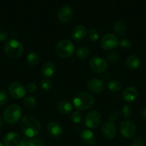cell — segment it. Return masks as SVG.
<instances>
[{"instance_id":"cell-1","label":"cell","mask_w":146,"mask_h":146,"mask_svg":"<svg viewBox=\"0 0 146 146\" xmlns=\"http://www.w3.org/2000/svg\"><path fill=\"white\" fill-rule=\"evenodd\" d=\"M20 127L23 133L28 138H33L38 135L41 129V125L39 120L31 115L23 117Z\"/></svg>"},{"instance_id":"cell-2","label":"cell","mask_w":146,"mask_h":146,"mask_svg":"<svg viewBox=\"0 0 146 146\" xmlns=\"http://www.w3.org/2000/svg\"><path fill=\"white\" fill-rule=\"evenodd\" d=\"M94 103V96L90 92L82 91L73 98V106L78 111H87Z\"/></svg>"},{"instance_id":"cell-3","label":"cell","mask_w":146,"mask_h":146,"mask_svg":"<svg viewBox=\"0 0 146 146\" xmlns=\"http://www.w3.org/2000/svg\"><path fill=\"white\" fill-rule=\"evenodd\" d=\"M4 52L11 58H17L21 56L24 52L22 44L15 38L8 40L4 45Z\"/></svg>"},{"instance_id":"cell-4","label":"cell","mask_w":146,"mask_h":146,"mask_svg":"<svg viewBox=\"0 0 146 146\" xmlns=\"http://www.w3.org/2000/svg\"><path fill=\"white\" fill-rule=\"evenodd\" d=\"M74 52V46L68 39L60 40L55 46V53L60 58H70Z\"/></svg>"},{"instance_id":"cell-5","label":"cell","mask_w":146,"mask_h":146,"mask_svg":"<svg viewBox=\"0 0 146 146\" xmlns=\"http://www.w3.org/2000/svg\"><path fill=\"white\" fill-rule=\"evenodd\" d=\"M21 115V109L18 105L12 104L6 108L3 113L4 120L9 125H13L17 123Z\"/></svg>"},{"instance_id":"cell-6","label":"cell","mask_w":146,"mask_h":146,"mask_svg":"<svg viewBox=\"0 0 146 146\" xmlns=\"http://www.w3.org/2000/svg\"><path fill=\"white\" fill-rule=\"evenodd\" d=\"M89 65L91 69L97 74H102L108 68L107 61L103 58L99 56H93L89 61Z\"/></svg>"},{"instance_id":"cell-7","label":"cell","mask_w":146,"mask_h":146,"mask_svg":"<svg viewBox=\"0 0 146 146\" xmlns=\"http://www.w3.org/2000/svg\"><path fill=\"white\" fill-rule=\"evenodd\" d=\"M120 132L122 136L127 139L133 138L137 132V128L132 121L125 120L120 125Z\"/></svg>"},{"instance_id":"cell-8","label":"cell","mask_w":146,"mask_h":146,"mask_svg":"<svg viewBox=\"0 0 146 146\" xmlns=\"http://www.w3.org/2000/svg\"><path fill=\"white\" fill-rule=\"evenodd\" d=\"M120 44L118 37L113 34H107L103 36L100 41L101 47L105 51H111Z\"/></svg>"},{"instance_id":"cell-9","label":"cell","mask_w":146,"mask_h":146,"mask_svg":"<svg viewBox=\"0 0 146 146\" xmlns=\"http://www.w3.org/2000/svg\"><path fill=\"white\" fill-rule=\"evenodd\" d=\"M102 121V115L99 111H92L87 114L84 119V123L89 128H96L100 125Z\"/></svg>"},{"instance_id":"cell-10","label":"cell","mask_w":146,"mask_h":146,"mask_svg":"<svg viewBox=\"0 0 146 146\" xmlns=\"http://www.w3.org/2000/svg\"><path fill=\"white\" fill-rule=\"evenodd\" d=\"M9 93L14 99H21L27 93V88L19 82H12L9 86Z\"/></svg>"},{"instance_id":"cell-11","label":"cell","mask_w":146,"mask_h":146,"mask_svg":"<svg viewBox=\"0 0 146 146\" xmlns=\"http://www.w3.org/2000/svg\"><path fill=\"white\" fill-rule=\"evenodd\" d=\"M101 133L103 136L107 139H113L117 134V128L113 122L107 121L102 125Z\"/></svg>"},{"instance_id":"cell-12","label":"cell","mask_w":146,"mask_h":146,"mask_svg":"<svg viewBox=\"0 0 146 146\" xmlns=\"http://www.w3.org/2000/svg\"><path fill=\"white\" fill-rule=\"evenodd\" d=\"M73 16V10L70 6L65 5L62 7L57 13V18L61 23L65 24L71 20Z\"/></svg>"},{"instance_id":"cell-13","label":"cell","mask_w":146,"mask_h":146,"mask_svg":"<svg viewBox=\"0 0 146 146\" xmlns=\"http://www.w3.org/2000/svg\"><path fill=\"white\" fill-rule=\"evenodd\" d=\"M104 82L100 78H92L87 83V88L90 92L94 94H99L104 91Z\"/></svg>"},{"instance_id":"cell-14","label":"cell","mask_w":146,"mask_h":146,"mask_svg":"<svg viewBox=\"0 0 146 146\" xmlns=\"http://www.w3.org/2000/svg\"><path fill=\"white\" fill-rule=\"evenodd\" d=\"M47 131L49 135L54 138H58L62 134L63 128L60 123L54 121L49 122L47 125Z\"/></svg>"},{"instance_id":"cell-15","label":"cell","mask_w":146,"mask_h":146,"mask_svg":"<svg viewBox=\"0 0 146 146\" xmlns=\"http://www.w3.org/2000/svg\"><path fill=\"white\" fill-rule=\"evenodd\" d=\"M88 34V31L85 26L77 25L72 31V38L74 41H82Z\"/></svg>"},{"instance_id":"cell-16","label":"cell","mask_w":146,"mask_h":146,"mask_svg":"<svg viewBox=\"0 0 146 146\" xmlns=\"http://www.w3.org/2000/svg\"><path fill=\"white\" fill-rule=\"evenodd\" d=\"M20 135L17 132H10L3 139L4 146H16L20 141Z\"/></svg>"},{"instance_id":"cell-17","label":"cell","mask_w":146,"mask_h":146,"mask_svg":"<svg viewBox=\"0 0 146 146\" xmlns=\"http://www.w3.org/2000/svg\"><path fill=\"white\" fill-rule=\"evenodd\" d=\"M138 93H137V90L136 88L133 86H130L126 88L123 91V98L125 101L127 103H130L134 101L137 98Z\"/></svg>"},{"instance_id":"cell-18","label":"cell","mask_w":146,"mask_h":146,"mask_svg":"<svg viewBox=\"0 0 146 146\" xmlns=\"http://www.w3.org/2000/svg\"><path fill=\"white\" fill-rule=\"evenodd\" d=\"M81 139L86 145L92 146L96 142V137L94 133L89 129L84 130L81 133Z\"/></svg>"},{"instance_id":"cell-19","label":"cell","mask_w":146,"mask_h":146,"mask_svg":"<svg viewBox=\"0 0 146 146\" xmlns=\"http://www.w3.org/2000/svg\"><path fill=\"white\" fill-rule=\"evenodd\" d=\"M56 74V66L53 63L47 62L43 65L42 68V74L44 78H52Z\"/></svg>"},{"instance_id":"cell-20","label":"cell","mask_w":146,"mask_h":146,"mask_svg":"<svg viewBox=\"0 0 146 146\" xmlns=\"http://www.w3.org/2000/svg\"><path fill=\"white\" fill-rule=\"evenodd\" d=\"M57 111L62 114H68L72 112L73 108V105L72 103L68 101H61L57 104Z\"/></svg>"},{"instance_id":"cell-21","label":"cell","mask_w":146,"mask_h":146,"mask_svg":"<svg viewBox=\"0 0 146 146\" xmlns=\"http://www.w3.org/2000/svg\"><path fill=\"white\" fill-rule=\"evenodd\" d=\"M140 58L136 55H130L126 59V65L130 70H135L140 66Z\"/></svg>"},{"instance_id":"cell-22","label":"cell","mask_w":146,"mask_h":146,"mask_svg":"<svg viewBox=\"0 0 146 146\" xmlns=\"http://www.w3.org/2000/svg\"><path fill=\"white\" fill-rule=\"evenodd\" d=\"M127 31V27L123 21H117L114 24V31L117 36L124 35Z\"/></svg>"},{"instance_id":"cell-23","label":"cell","mask_w":146,"mask_h":146,"mask_svg":"<svg viewBox=\"0 0 146 146\" xmlns=\"http://www.w3.org/2000/svg\"><path fill=\"white\" fill-rule=\"evenodd\" d=\"M24 106L27 109L34 110L37 106V101L35 98L31 95L26 96L24 99Z\"/></svg>"},{"instance_id":"cell-24","label":"cell","mask_w":146,"mask_h":146,"mask_svg":"<svg viewBox=\"0 0 146 146\" xmlns=\"http://www.w3.org/2000/svg\"><path fill=\"white\" fill-rule=\"evenodd\" d=\"M40 55L36 52H31L27 55V63L28 65L31 66H35L40 61Z\"/></svg>"},{"instance_id":"cell-25","label":"cell","mask_w":146,"mask_h":146,"mask_svg":"<svg viewBox=\"0 0 146 146\" xmlns=\"http://www.w3.org/2000/svg\"><path fill=\"white\" fill-rule=\"evenodd\" d=\"M107 87H108L109 90L112 92H117V91H120L122 88V85L121 83L118 80L113 79L108 83Z\"/></svg>"},{"instance_id":"cell-26","label":"cell","mask_w":146,"mask_h":146,"mask_svg":"<svg viewBox=\"0 0 146 146\" xmlns=\"http://www.w3.org/2000/svg\"><path fill=\"white\" fill-rule=\"evenodd\" d=\"M76 54H77V56L78 58L84 59V58H87L90 56V51L87 47L80 46L76 51Z\"/></svg>"},{"instance_id":"cell-27","label":"cell","mask_w":146,"mask_h":146,"mask_svg":"<svg viewBox=\"0 0 146 146\" xmlns=\"http://www.w3.org/2000/svg\"><path fill=\"white\" fill-rule=\"evenodd\" d=\"M123 115L125 119H129L132 117L133 113V110L132 107L129 105H125L122 109Z\"/></svg>"},{"instance_id":"cell-28","label":"cell","mask_w":146,"mask_h":146,"mask_svg":"<svg viewBox=\"0 0 146 146\" xmlns=\"http://www.w3.org/2000/svg\"><path fill=\"white\" fill-rule=\"evenodd\" d=\"M120 58V56L117 51H113L109 53L107 56V59L110 63H116Z\"/></svg>"},{"instance_id":"cell-29","label":"cell","mask_w":146,"mask_h":146,"mask_svg":"<svg viewBox=\"0 0 146 146\" xmlns=\"http://www.w3.org/2000/svg\"><path fill=\"white\" fill-rule=\"evenodd\" d=\"M71 120L74 123H79L82 120V115L80 111H74L71 114Z\"/></svg>"},{"instance_id":"cell-30","label":"cell","mask_w":146,"mask_h":146,"mask_svg":"<svg viewBox=\"0 0 146 146\" xmlns=\"http://www.w3.org/2000/svg\"><path fill=\"white\" fill-rule=\"evenodd\" d=\"M41 87L44 91H49L52 88V82L48 78H44L41 81Z\"/></svg>"},{"instance_id":"cell-31","label":"cell","mask_w":146,"mask_h":146,"mask_svg":"<svg viewBox=\"0 0 146 146\" xmlns=\"http://www.w3.org/2000/svg\"><path fill=\"white\" fill-rule=\"evenodd\" d=\"M87 34H88V36L90 38V39L92 41H97L99 39V38H100V34H99L98 31H97L96 29H90Z\"/></svg>"},{"instance_id":"cell-32","label":"cell","mask_w":146,"mask_h":146,"mask_svg":"<svg viewBox=\"0 0 146 146\" xmlns=\"http://www.w3.org/2000/svg\"><path fill=\"white\" fill-rule=\"evenodd\" d=\"M8 100V95L4 90H0V107L5 105Z\"/></svg>"},{"instance_id":"cell-33","label":"cell","mask_w":146,"mask_h":146,"mask_svg":"<svg viewBox=\"0 0 146 146\" xmlns=\"http://www.w3.org/2000/svg\"><path fill=\"white\" fill-rule=\"evenodd\" d=\"M28 146H45V144L42 140L33 138L28 141Z\"/></svg>"},{"instance_id":"cell-34","label":"cell","mask_w":146,"mask_h":146,"mask_svg":"<svg viewBox=\"0 0 146 146\" xmlns=\"http://www.w3.org/2000/svg\"><path fill=\"white\" fill-rule=\"evenodd\" d=\"M120 46L123 48H130L132 46V42L129 38H123L120 41Z\"/></svg>"},{"instance_id":"cell-35","label":"cell","mask_w":146,"mask_h":146,"mask_svg":"<svg viewBox=\"0 0 146 146\" xmlns=\"http://www.w3.org/2000/svg\"><path fill=\"white\" fill-rule=\"evenodd\" d=\"M27 91L29 93H34L37 91V86L34 83H29L27 86Z\"/></svg>"},{"instance_id":"cell-36","label":"cell","mask_w":146,"mask_h":146,"mask_svg":"<svg viewBox=\"0 0 146 146\" xmlns=\"http://www.w3.org/2000/svg\"><path fill=\"white\" fill-rule=\"evenodd\" d=\"M131 146H145L144 141L140 138H136L132 142Z\"/></svg>"},{"instance_id":"cell-37","label":"cell","mask_w":146,"mask_h":146,"mask_svg":"<svg viewBox=\"0 0 146 146\" xmlns=\"http://www.w3.org/2000/svg\"><path fill=\"white\" fill-rule=\"evenodd\" d=\"M119 118V114L116 111H113L109 115V118H110V121L111 122H114V121H117V118Z\"/></svg>"},{"instance_id":"cell-38","label":"cell","mask_w":146,"mask_h":146,"mask_svg":"<svg viewBox=\"0 0 146 146\" xmlns=\"http://www.w3.org/2000/svg\"><path fill=\"white\" fill-rule=\"evenodd\" d=\"M8 38V32L4 29H0V41H3Z\"/></svg>"},{"instance_id":"cell-39","label":"cell","mask_w":146,"mask_h":146,"mask_svg":"<svg viewBox=\"0 0 146 146\" xmlns=\"http://www.w3.org/2000/svg\"><path fill=\"white\" fill-rule=\"evenodd\" d=\"M16 146H28V141L25 138H22L21 140H20L19 142Z\"/></svg>"},{"instance_id":"cell-40","label":"cell","mask_w":146,"mask_h":146,"mask_svg":"<svg viewBox=\"0 0 146 146\" xmlns=\"http://www.w3.org/2000/svg\"><path fill=\"white\" fill-rule=\"evenodd\" d=\"M142 116H143V118L146 121V108H145L143 111V113H142Z\"/></svg>"},{"instance_id":"cell-41","label":"cell","mask_w":146,"mask_h":146,"mask_svg":"<svg viewBox=\"0 0 146 146\" xmlns=\"http://www.w3.org/2000/svg\"><path fill=\"white\" fill-rule=\"evenodd\" d=\"M2 127H3V120L1 118V117L0 116V131L2 129Z\"/></svg>"},{"instance_id":"cell-42","label":"cell","mask_w":146,"mask_h":146,"mask_svg":"<svg viewBox=\"0 0 146 146\" xmlns=\"http://www.w3.org/2000/svg\"><path fill=\"white\" fill-rule=\"evenodd\" d=\"M0 146H4V145H3L2 143H0Z\"/></svg>"}]
</instances>
